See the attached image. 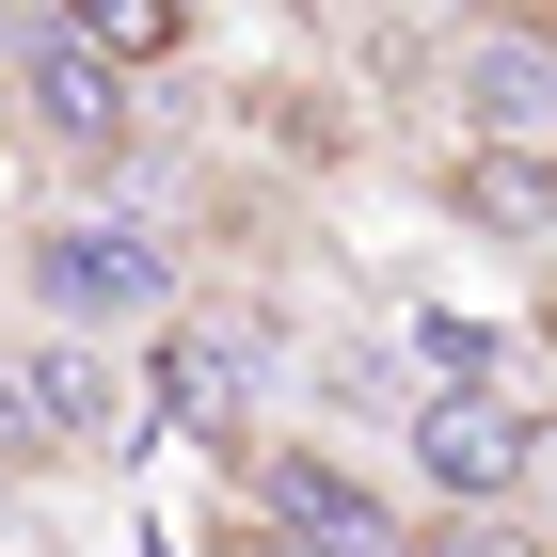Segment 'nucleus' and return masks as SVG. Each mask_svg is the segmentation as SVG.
I'll return each instance as SVG.
<instances>
[{
    "instance_id": "39448f33",
    "label": "nucleus",
    "mask_w": 557,
    "mask_h": 557,
    "mask_svg": "<svg viewBox=\"0 0 557 557\" xmlns=\"http://www.w3.org/2000/svg\"><path fill=\"white\" fill-rule=\"evenodd\" d=\"M462 128H478V144H542V128H557V33L494 16V33L462 48Z\"/></svg>"
},
{
    "instance_id": "6e6552de",
    "label": "nucleus",
    "mask_w": 557,
    "mask_h": 557,
    "mask_svg": "<svg viewBox=\"0 0 557 557\" xmlns=\"http://www.w3.org/2000/svg\"><path fill=\"white\" fill-rule=\"evenodd\" d=\"M64 33H96L112 64H160V48L191 33V0H64Z\"/></svg>"
},
{
    "instance_id": "f257e3e1",
    "label": "nucleus",
    "mask_w": 557,
    "mask_h": 557,
    "mask_svg": "<svg viewBox=\"0 0 557 557\" xmlns=\"http://www.w3.org/2000/svg\"><path fill=\"white\" fill-rule=\"evenodd\" d=\"M33 302L64 319V335H128V319H160L175 302V256H160V223H128V208H64V223H33Z\"/></svg>"
},
{
    "instance_id": "20e7f679",
    "label": "nucleus",
    "mask_w": 557,
    "mask_h": 557,
    "mask_svg": "<svg viewBox=\"0 0 557 557\" xmlns=\"http://www.w3.org/2000/svg\"><path fill=\"white\" fill-rule=\"evenodd\" d=\"M256 510H271V525H302L319 557H414V525H398L350 462H319V446H287V462L256 478Z\"/></svg>"
},
{
    "instance_id": "f03ea898",
    "label": "nucleus",
    "mask_w": 557,
    "mask_h": 557,
    "mask_svg": "<svg viewBox=\"0 0 557 557\" xmlns=\"http://www.w3.org/2000/svg\"><path fill=\"white\" fill-rule=\"evenodd\" d=\"M525 462H542V414H525L510 383H430L414 398V478L446 494V510H510Z\"/></svg>"
},
{
    "instance_id": "9d476101",
    "label": "nucleus",
    "mask_w": 557,
    "mask_h": 557,
    "mask_svg": "<svg viewBox=\"0 0 557 557\" xmlns=\"http://www.w3.org/2000/svg\"><path fill=\"white\" fill-rule=\"evenodd\" d=\"M414 557H525V542H510L494 510H462V525H414Z\"/></svg>"
},
{
    "instance_id": "423d86ee",
    "label": "nucleus",
    "mask_w": 557,
    "mask_h": 557,
    "mask_svg": "<svg viewBox=\"0 0 557 557\" xmlns=\"http://www.w3.org/2000/svg\"><path fill=\"white\" fill-rule=\"evenodd\" d=\"M271 367H287V335H271L256 302H239V319H191V335H175V414H191V430H223L239 398L271 383Z\"/></svg>"
},
{
    "instance_id": "7ed1b4c3",
    "label": "nucleus",
    "mask_w": 557,
    "mask_h": 557,
    "mask_svg": "<svg viewBox=\"0 0 557 557\" xmlns=\"http://www.w3.org/2000/svg\"><path fill=\"white\" fill-rule=\"evenodd\" d=\"M16 112H33L48 144H81V160H128V64L96 33H64V16L16 48Z\"/></svg>"
},
{
    "instance_id": "0eeeda50",
    "label": "nucleus",
    "mask_w": 557,
    "mask_h": 557,
    "mask_svg": "<svg viewBox=\"0 0 557 557\" xmlns=\"http://www.w3.org/2000/svg\"><path fill=\"white\" fill-rule=\"evenodd\" d=\"M33 414H48V446H128V383H112V350H48V367H33Z\"/></svg>"
},
{
    "instance_id": "1a4fd4ad",
    "label": "nucleus",
    "mask_w": 557,
    "mask_h": 557,
    "mask_svg": "<svg viewBox=\"0 0 557 557\" xmlns=\"http://www.w3.org/2000/svg\"><path fill=\"white\" fill-rule=\"evenodd\" d=\"M0 462H48V414H33V367H0Z\"/></svg>"
}]
</instances>
